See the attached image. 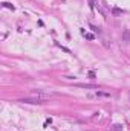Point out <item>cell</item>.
Segmentation results:
<instances>
[{
    "instance_id": "obj_7",
    "label": "cell",
    "mask_w": 130,
    "mask_h": 131,
    "mask_svg": "<svg viewBox=\"0 0 130 131\" xmlns=\"http://www.w3.org/2000/svg\"><path fill=\"white\" fill-rule=\"evenodd\" d=\"M121 130H122V125H120V123L113 125V128H112V131H121Z\"/></svg>"
},
{
    "instance_id": "obj_3",
    "label": "cell",
    "mask_w": 130,
    "mask_h": 131,
    "mask_svg": "<svg viewBox=\"0 0 130 131\" xmlns=\"http://www.w3.org/2000/svg\"><path fill=\"white\" fill-rule=\"evenodd\" d=\"M77 87L80 88H98L97 84H77Z\"/></svg>"
},
{
    "instance_id": "obj_2",
    "label": "cell",
    "mask_w": 130,
    "mask_h": 131,
    "mask_svg": "<svg viewBox=\"0 0 130 131\" xmlns=\"http://www.w3.org/2000/svg\"><path fill=\"white\" fill-rule=\"evenodd\" d=\"M20 102H25V104H43V101L40 99H37V98H23V99H20Z\"/></svg>"
},
{
    "instance_id": "obj_1",
    "label": "cell",
    "mask_w": 130,
    "mask_h": 131,
    "mask_svg": "<svg viewBox=\"0 0 130 131\" xmlns=\"http://www.w3.org/2000/svg\"><path fill=\"white\" fill-rule=\"evenodd\" d=\"M34 98H37V99H40V101H44V99H49L50 96H52V93H46V92H41V90H32V93H31Z\"/></svg>"
},
{
    "instance_id": "obj_5",
    "label": "cell",
    "mask_w": 130,
    "mask_h": 131,
    "mask_svg": "<svg viewBox=\"0 0 130 131\" xmlns=\"http://www.w3.org/2000/svg\"><path fill=\"white\" fill-rule=\"evenodd\" d=\"M97 96H101V98H110V93H106V92H97Z\"/></svg>"
},
{
    "instance_id": "obj_4",
    "label": "cell",
    "mask_w": 130,
    "mask_h": 131,
    "mask_svg": "<svg viewBox=\"0 0 130 131\" xmlns=\"http://www.w3.org/2000/svg\"><path fill=\"white\" fill-rule=\"evenodd\" d=\"M2 6H3V8H8V9H12V11L15 9V6H14L12 3H9V2H3V3H2Z\"/></svg>"
},
{
    "instance_id": "obj_8",
    "label": "cell",
    "mask_w": 130,
    "mask_h": 131,
    "mask_svg": "<svg viewBox=\"0 0 130 131\" xmlns=\"http://www.w3.org/2000/svg\"><path fill=\"white\" fill-rule=\"evenodd\" d=\"M112 12H113V14H122V11H121V9H118V8H115L113 11H112Z\"/></svg>"
},
{
    "instance_id": "obj_6",
    "label": "cell",
    "mask_w": 130,
    "mask_h": 131,
    "mask_svg": "<svg viewBox=\"0 0 130 131\" xmlns=\"http://www.w3.org/2000/svg\"><path fill=\"white\" fill-rule=\"evenodd\" d=\"M81 32H83V35H84V37H86L87 40H93V38H95V35H93V34H86V32H84V31H81Z\"/></svg>"
},
{
    "instance_id": "obj_9",
    "label": "cell",
    "mask_w": 130,
    "mask_h": 131,
    "mask_svg": "<svg viewBox=\"0 0 130 131\" xmlns=\"http://www.w3.org/2000/svg\"><path fill=\"white\" fill-rule=\"evenodd\" d=\"M124 38L129 41V40H130V32H124Z\"/></svg>"
},
{
    "instance_id": "obj_10",
    "label": "cell",
    "mask_w": 130,
    "mask_h": 131,
    "mask_svg": "<svg viewBox=\"0 0 130 131\" xmlns=\"http://www.w3.org/2000/svg\"><path fill=\"white\" fill-rule=\"evenodd\" d=\"M90 27H92L93 32H98V34H100V27H97V26H90Z\"/></svg>"
}]
</instances>
